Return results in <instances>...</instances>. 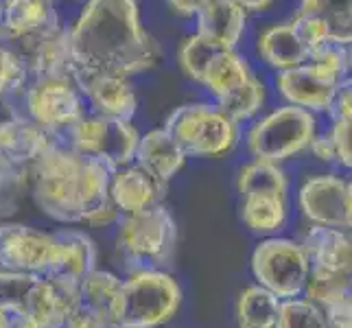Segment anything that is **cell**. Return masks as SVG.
Returning <instances> with one entry per match:
<instances>
[{"instance_id":"1","label":"cell","mask_w":352,"mask_h":328,"mask_svg":"<svg viewBox=\"0 0 352 328\" xmlns=\"http://www.w3.org/2000/svg\"><path fill=\"white\" fill-rule=\"evenodd\" d=\"M112 168L55 140L27 168V184L38 208L59 223L110 226L118 210L110 199Z\"/></svg>"},{"instance_id":"2","label":"cell","mask_w":352,"mask_h":328,"mask_svg":"<svg viewBox=\"0 0 352 328\" xmlns=\"http://www.w3.org/2000/svg\"><path fill=\"white\" fill-rule=\"evenodd\" d=\"M70 51L83 75H142L157 64V44L136 0H86L70 27Z\"/></svg>"},{"instance_id":"3","label":"cell","mask_w":352,"mask_h":328,"mask_svg":"<svg viewBox=\"0 0 352 328\" xmlns=\"http://www.w3.org/2000/svg\"><path fill=\"white\" fill-rule=\"evenodd\" d=\"M177 243L173 215L162 204L136 215H125L116 245L131 272L160 270L171 265Z\"/></svg>"},{"instance_id":"4","label":"cell","mask_w":352,"mask_h":328,"mask_svg":"<svg viewBox=\"0 0 352 328\" xmlns=\"http://www.w3.org/2000/svg\"><path fill=\"white\" fill-rule=\"evenodd\" d=\"M182 291L173 276L160 270L133 272L120 283L116 322L123 328H157L179 309Z\"/></svg>"},{"instance_id":"5","label":"cell","mask_w":352,"mask_h":328,"mask_svg":"<svg viewBox=\"0 0 352 328\" xmlns=\"http://www.w3.org/2000/svg\"><path fill=\"white\" fill-rule=\"evenodd\" d=\"M171 133L186 157H219L236 144L239 129L214 103H186L166 116Z\"/></svg>"},{"instance_id":"6","label":"cell","mask_w":352,"mask_h":328,"mask_svg":"<svg viewBox=\"0 0 352 328\" xmlns=\"http://www.w3.org/2000/svg\"><path fill=\"white\" fill-rule=\"evenodd\" d=\"M72 296L59 294L38 274L0 270V311L9 315L11 328H53Z\"/></svg>"},{"instance_id":"7","label":"cell","mask_w":352,"mask_h":328,"mask_svg":"<svg viewBox=\"0 0 352 328\" xmlns=\"http://www.w3.org/2000/svg\"><path fill=\"white\" fill-rule=\"evenodd\" d=\"M318 133L315 114L298 105L278 107L252 125L248 147L254 160L280 164L296 153L309 149V142Z\"/></svg>"},{"instance_id":"8","label":"cell","mask_w":352,"mask_h":328,"mask_svg":"<svg viewBox=\"0 0 352 328\" xmlns=\"http://www.w3.org/2000/svg\"><path fill=\"white\" fill-rule=\"evenodd\" d=\"M68 144L77 153L96 157L107 166L116 168L133 162L138 144V129L131 120L112 116H83L68 131Z\"/></svg>"},{"instance_id":"9","label":"cell","mask_w":352,"mask_h":328,"mask_svg":"<svg viewBox=\"0 0 352 328\" xmlns=\"http://www.w3.org/2000/svg\"><path fill=\"white\" fill-rule=\"evenodd\" d=\"M252 272L276 298H298L309 281V259L298 241L267 239L254 250Z\"/></svg>"},{"instance_id":"10","label":"cell","mask_w":352,"mask_h":328,"mask_svg":"<svg viewBox=\"0 0 352 328\" xmlns=\"http://www.w3.org/2000/svg\"><path fill=\"white\" fill-rule=\"evenodd\" d=\"M27 116L55 136L68 131L79 118L86 116V101L79 92L75 79L44 77L33 79L24 88Z\"/></svg>"},{"instance_id":"11","label":"cell","mask_w":352,"mask_h":328,"mask_svg":"<svg viewBox=\"0 0 352 328\" xmlns=\"http://www.w3.org/2000/svg\"><path fill=\"white\" fill-rule=\"evenodd\" d=\"M59 241L27 223H0V270L44 276L57 259Z\"/></svg>"},{"instance_id":"12","label":"cell","mask_w":352,"mask_h":328,"mask_svg":"<svg viewBox=\"0 0 352 328\" xmlns=\"http://www.w3.org/2000/svg\"><path fill=\"white\" fill-rule=\"evenodd\" d=\"M62 29L53 3H33V0H11L3 3V24L0 42H5L18 53L27 55L31 48L42 44Z\"/></svg>"},{"instance_id":"13","label":"cell","mask_w":352,"mask_h":328,"mask_svg":"<svg viewBox=\"0 0 352 328\" xmlns=\"http://www.w3.org/2000/svg\"><path fill=\"white\" fill-rule=\"evenodd\" d=\"M120 281L110 272L94 270L68 300L53 328H90L96 322L116 320Z\"/></svg>"},{"instance_id":"14","label":"cell","mask_w":352,"mask_h":328,"mask_svg":"<svg viewBox=\"0 0 352 328\" xmlns=\"http://www.w3.org/2000/svg\"><path fill=\"white\" fill-rule=\"evenodd\" d=\"M300 208L315 226L348 230L352 226V186L337 175H315L300 188Z\"/></svg>"},{"instance_id":"15","label":"cell","mask_w":352,"mask_h":328,"mask_svg":"<svg viewBox=\"0 0 352 328\" xmlns=\"http://www.w3.org/2000/svg\"><path fill=\"white\" fill-rule=\"evenodd\" d=\"M348 79V77H346ZM344 77L318 62H305L300 66L278 70L276 86L289 105H298L311 114L326 112L333 94Z\"/></svg>"},{"instance_id":"16","label":"cell","mask_w":352,"mask_h":328,"mask_svg":"<svg viewBox=\"0 0 352 328\" xmlns=\"http://www.w3.org/2000/svg\"><path fill=\"white\" fill-rule=\"evenodd\" d=\"M59 241L57 259L42 278H46L59 294L72 296L86 276L96 270V245L94 241L79 230H62L55 232Z\"/></svg>"},{"instance_id":"17","label":"cell","mask_w":352,"mask_h":328,"mask_svg":"<svg viewBox=\"0 0 352 328\" xmlns=\"http://www.w3.org/2000/svg\"><path fill=\"white\" fill-rule=\"evenodd\" d=\"M57 140L29 116H11L0 120V162L27 173V168Z\"/></svg>"},{"instance_id":"18","label":"cell","mask_w":352,"mask_h":328,"mask_svg":"<svg viewBox=\"0 0 352 328\" xmlns=\"http://www.w3.org/2000/svg\"><path fill=\"white\" fill-rule=\"evenodd\" d=\"M166 195V182L151 175L136 162L116 168L110 179V199L123 215H136L162 204Z\"/></svg>"},{"instance_id":"19","label":"cell","mask_w":352,"mask_h":328,"mask_svg":"<svg viewBox=\"0 0 352 328\" xmlns=\"http://www.w3.org/2000/svg\"><path fill=\"white\" fill-rule=\"evenodd\" d=\"M75 83L83 99H88V103L92 105L94 114L131 120L138 112V96L129 77L77 72Z\"/></svg>"},{"instance_id":"20","label":"cell","mask_w":352,"mask_h":328,"mask_svg":"<svg viewBox=\"0 0 352 328\" xmlns=\"http://www.w3.org/2000/svg\"><path fill=\"white\" fill-rule=\"evenodd\" d=\"M192 18L197 20V35L228 48H236L248 29V11L234 0H208Z\"/></svg>"},{"instance_id":"21","label":"cell","mask_w":352,"mask_h":328,"mask_svg":"<svg viewBox=\"0 0 352 328\" xmlns=\"http://www.w3.org/2000/svg\"><path fill=\"white\" fill-rule=\"evenodd\" d=\"M133 162L147 168L151 175L168 184V179H173L179 173V168L184 166L186 155L179 149V144L173 140L171 133L162 127V129H151L138 138Z\"/></svg>"},{"instance_id":"22","label":"cell","mask_w":352,"mask_h":328,"mask_svg":"<svg viewBox=\"0 0 352 328\" xmlns=\"http://www.w3.org/2000/svg\"><path fill=\"white\" fill-rule=\"evenodd\" d=\"M20 59L27 66V72L33 79H44V77L75 79L77 75V66L70 51V29L66 27H62L42 44L31 48Z\"/></svg>"},{"instance_id":"23","label":"cell","mask_w":352,"mask_h":328,"mask_svg":"<svg viewBox=\"0 0 352 328\" xmlns=\"http://www.w3.org/2000/svg\"><path fill=\"white\" fill-rule=\"evenodd\" d=\"M258 55L274 70H287L311 59V51L291 22L272 24L258 35Z\"/></svg>"},{"instance_id":"24","label":"cell","mask_w":352,"mask_h":328,"mask_svg":"<svg viewBox=\"0 0 352 328\" xmlns=\"http://www.w3.org/2000/svg\"><path fill=\"white\" fill-rule=\"evenodd\" d=\"M241 217L256 234H272L283 230L287 221V190L252 188L241 193Z\"/></svg>"},{"instance_id":"25","label":"cell","mask_w":352,"mask_h":328,"mask_svg":"<svg viewBox=\"0 0 352 328\" xmlns=\"http://www.w3.org/2000/svg\"><path fill=\"white\" fill-rule=\"evenodd\" d=\"M300 14L318 20L331 42L350 44L352 40V0H300Z\"/></svg>"},{"instance_id":"26","label":"cell","mask_w":352,"mask_h":328,"mask_svg":"<svg viewBox=\"0 0 352 328\" xmlns=\"http://www.w3.org/2000/svg\"><path fill=\"white\" fill-rule=\"evenodd\" d=\"M280 298L261 285L248 287L236 302V328H274Z\"/></svg>"},{"instance_id":"27","label":"cell","mask_w":352,"mask_h":328,"mask_svg":"<svg viewBox=\"0 0 352 328\" xmlns=\"http://www.w3.org/2000/svg\"><path fill=\"white\" fill-rule=\"evenodd\" d=\"M254 75L248 59L236 53V48H226V51L214 59V64L208 68L201 86L208 90L214 99H219L226 92L234 90L243 81Z\"/></svg>"},{"instance_id":"28","label":"cell","mask_w":352,"mask_h":328,"mask_svg":"<svg viewBox=\"0 0 352 328\" xmlns=\"http://www.w3.org/2000/svg\"><path fill=\"white\" fill-rule=\"evenodd\" d=\"M265 99H267V92H265L263 81L256 75H252L234 90H230L223 96H219V99H214V105L239 125L256 116L265 105Z\"/></svg>"},{"instance_id":"29","label":"cell","mask_w":352,"mask_h":328,"mask_svg":"<svg viewBox=\"0 0 352 328\" xmlns=\"http://www.w3.org/2000/svg\"><path fill=\"white\" fill-rule=\"evenodd\" d=\"M226 48L228 46H221V44H217L212 40H206L197 33L190 35V38H186L179 46V53H177L179 68L188 79L201 83L204 77H206V72H208V68L214 64V59L219 57Z\"/></svg>"},{"instance_id":"30","label":"cell","mask_w":352,"mask_h":328,"mask_svg":"<svg viewBox=\"0 0 352 328\" xmlns=\"http://www.w3.org/2000/svg\"><path fill=\"white\" fill-rule=\"evenodd\" d=\"M274 328H331L324 311L311 300L289 298L280 302L278 320Z\"/></svg>"},{"instance_id":"31","label":"cell","mask_w":352,"mask_h":328,"mask_svg":"<svg viewBox=\"0 0 352 328\" xmlns=\"http://www.w3.org/2000/svg\"><path fill=\"white\" fill-rule=\"evenodd\" d=\"M29 81L27 66L18 53L5 42H0V103L24 92Z\"/></svg>"},{"instance_id":"32","label":"cell","mask_w":352,"mask_h":328,"mask_svg":"<svg viewBox=\"0 0 352 328\" xmlns=\"http://www.w3.org/2000/svg\"><path fill=\"white\" fill-rule=\"evenodd\" d=\"M24 186H27V173H20L0 162V217L16 210Z\"/></svg>"},{"instance_id":"33","label":"cell","mask_w":352,"mask_h":328,"mask_svg":"<svg viewBox=\"0 0 352 328\" xmlns=\"http://www.w3.org/2000/svg\"><path fill=\"white\" fill-rule=\"evenodd\" d=\"M331 120H333V125L326 129V136H329L335 149L337 164L350 168L352 166V116L331 118Z\"/></svg>"},{"instance_id":"34","label":"cell","mask_w":352,"mask_h":328,"mask_svg":"<svg viewBox=\"0 0 352 328\" xmlns=\"http://www.w3.org/2000/svg\"><path fill=\"white\" fill-rule=\"evenodd\" d=\"M168 7H171L177 16H184V18H192L195 16V11L206 5L208 0H166Z\"/></svg>"},{"instance_id":"35","label":"cell","mask_w":352,"mask_h":328,"mask_svg":"<svg viewBox=\"0 0 352 328\" xmlns=\"http://www.w3.org/2000/svg\"><path fill=\"white\" fill-rule=\"evenodd\" d=\"M234 3H239L245 11H265L274 0H234Z\"/></svg>"},{"instance_id":"36","label":"cell","mask_w":352,"mask_h":328,"mask_svg":"<svg viewBox=\"0 0 352 328\" xmlns=\"http://www.w3.org/2000/svg\"><path fill=\"white\" fill-rule=\"evenodd\" d=\"M90 328H123V326H120L116 320H107V322H96Z\"/></svg>"},{"instance_id":"37","label":"cell","mask_w":352,"mask_h":328,"mask_svg":"<svg viewBox=\"0 0 352 328\" xmlns=\"http://www.w3.org/2000/svg\"><path fill=\"white\" fill-rule=\"evenodd\" d=\"M0 328H11V320H9V315H5L3 311H0Z\"/></svg>"},{"instance_id":"38","label":"cell","mask_w":352,"mask_h":328,"mask_svg":"<svg viewBox=\"0 0 352 328\" xmlns=\"http://www.w3.org/2000/svg\"><path fill=\"white\" fill-rule=\"evenodd\" d=\"M3 3H11V0H3ZM33 3H53V0H33Z\"/></svg>"},{"instance_id":"39","label":"cell","mask_w":352,"mask_h":328,"mask_svg":"<svg viewBox=\"0 0 352 328\" xmlns=\"http://www.w3.org/2000/svg\"><path fill=\"white\" fill-rule=\"evenodd\" d=\"M0 24H3V0H0Z\"/></svg>"}]
</instances>
